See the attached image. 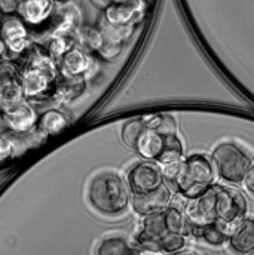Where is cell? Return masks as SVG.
Listing matches in <instances>:
<instances>
[{"instance_id":"obj_18","label":"cell","mask_w":254,"mask_h":255,"mask_svg":"<svg viewBox=\"0 0 254 255\" xmlns=\"http://www.w3.org/2000/svg\"><path fill=\"white\" fill-rule=\"evenodd\" d=\"M229 245L232 251L247 255L254 251V218L241 220L229 235Z\"/></svg>"},{"instance_id":"obj_34","label":"cell","mask_w":254,"mask_h":255,"mask_svg":"<svg viewBox=\"0 0 254 255\" xmlns=\"http://www.w3.org/2000/svg\"><path fill=\"white\" fill-rule=\"evenodd\" d=\"M112 1H125V0H112Z\"/></svg>"},{"instance_id":"obj_24","label":"cell","mask_w":254,"mask_h":255,"mask_svg":"<svg viewBox=\"0 0 254 255\" xmlns=\"http://www.w3.org/2000/svg\"><path fill=\"white\" fill-rule=\"evenodd\" d=\"M164 220H165L167 230L170 233H180V235L189 233V223H188L183 211L168 206L164 211Z\"/></svg>"},{"instance_id":"obj_14","label":"cell","mask_w":254,"mask_h":255,"mask_svg":"<svg viewBox=\"0 0 254 255\" xmlns=\"http://www.w3.org/2000/svg\"><path fill=\"white\" fill-rule=\"evenodd\" d=\"M82 22V13L79 7L70 1L63 3L61 7L55 9L49 24L46 25L43 33L48 36L54 34H76L79 31Z\"/></svg>"},{"instance_id":"obj_1","label":"cell","mask_w":254,"mask_h":255,"mask_svg":"<svg viewBox=\"0 0 254 255\" xmlns=\"http://www.w3.org/2000/svg\"><path fill=\"white\" fill-rule=\"evenodd\" d=\"M19 65V82L24 100L46 101L55 98L60 80L57 61L46 52L42 45L33 43L22 55Z\"/></svg>"},{"instance_id":"obj_26","label":"cell","mask_w":254,"mask_h":255,"mask_svg":"<svg viewBox=\"0 0 254 255\" xmlns=\"http://www.w3.org/2000/svg\"><path fill=\"white\" fill-rule=\"evenodd\" d=\"M147 128L155 129L161 135H176V122L168 115H156V116H147L143 118Z\"/></svg>"},{"instance_id":"obj_32","label":"cell","mask_w":254,"mask_h":255,"mask_svg":"<svg viewBox=\"0 0 254 255\" xmlns=\"http://www.w3.org/2000/svg\"><path fill=\"white\" fill-rule=\"evenodd\" d=\"M137 255H164L161 251L156 250H150V248H143L140 253H137Z\"/></svg>"},{"instance_id":"obj_22","label":"cell","mask_w":254,"mask_h":255,"mask_svg":"<svg viewBox=\"0 0 254 255\" xmlns=\"http://www.w3.org/2000/svg\"><path fill=\"white\" fill-rule=\"evenodd\" d=\"M74 45H77L76 34H54V36H48L45 45L42 46L55 61H58Z\"/></svg>"},{"instance_id":"obj_6","label":"cell","mask_w":254,"mask_h":255,"mask_svg":"<svg viewBox=\"0 0 254 255\" xmlns=\"http://www.w3.org/2000/svg\"><path fill=\"white\" fill-rule=\"evenodd\" d=\"M0 39H1L6 51H9L13 55H18V57H21L33 45L31 36H30V28L16 15L1 16Z\"/></svg>"},{"instance_id":"obj_3","label":"cell","mask_w":254,"mask_h":255,"mask_svg":"<svg viewBox=\"0 0 254 255\" xmlns=\"http://www.w3.org/2000/svg\"><path fill=\"white\" fill-rule=\"evenodd\" d=\"M214 171L210 160L202 154H192L183 160L173 183L177 191L188 199H195L211 189Z\"/></svg>"},{"instance_id":"obj_17","label":"cell","mask_w":254,"mask_h":255,"mask_svg":"<svg viewBox=\"0 0 254 255\" xmlns=\"http://www.w3.org/2000/svg\"><path fill=\"white\" fill-rule=\"evenodd\" d=\"M70 122L71 121L68 119V116L61 110L49 109L37 116L34 130H36V135L39 139H45V138H49V136L57 135L58 132L64 130L70 125Z\"/></svg>"},{"instance_id":"obj_4","label":"cell","mask_w":254,"mask_h":255,"mask_svg":"<svg viewBox=\"0 0 254 255\" xmlns=\"http://www.w3.org/2000/svg\"><path fill=\"white\" fill-rule=\"evenodd\" d=\"M213 165L222 180L226 183L238 184L244 181V177L253 163L249 154L238 145L225 142L213 151Z\"/></svg>"},{"instance_id":"obj_21","label":"cell","mask_w":254,"mask_h":255,"mask_svg":"<svg viewBox=\"0 0 254 255\" xmlns=\"http://www.w3.org/2000/svg\"><path fill=\"white\" fill-rule=\"evenodd\" d=\"M85 88H86V77H68L60 74L55 98L63 101H73L83 94Z\"/></svg>"},{"instance_id":"obj_29","label":"cell","mask_w":254,"mask_h":255,"mask_svg":"<svg viewBox=\"0 0 254 255\" xmlns=\"http://www.w3.org/2000/svg\"><path fill=\"white\" fill-rule=\"evenodd\" d=\"M22 0H0V15L1 16H9V15H16V10Z\"/></svg>"},{"instance_id":"obj_5","label":"cell","mask_w":254,"mask_h":255,"mask_svg":"<svg viewBox=\"0 0 254 255\" xmlns=\"http://www.w3.org/2000/svg\"><path fill=\"white\" fill-rule=\"evenodd\" d=\"M247 214V200L235 189L217 187L216 193V217L226 227H235Z\"/></svg>"},{"instance_id":"obj_36","label":"cell","mask_w":254,"mask_h":255,"mask_svg":"<svg viewBox=\"0 0 254 255\" xmlns=\"http://www.w3.org/2000/svg\"><path fill=\"white\" fill-rule=\"evenodd\" d=\"M247 255H254V251H253V253H250V254H247Z\"/></svg>"},{"instance_id":"obj_19","label":"cell","mask_w":254,"mask_h":255,"mask_svg":"<svg viewBox=\"0 0 254 255\" xmlns=\"http://www.w3.org/2000/svg\"><path fill=\"white\" fill-rule=\"evenodd\" d=\"M232 230H229V227H226L225 224L216 221L213 224H207L202 227H193L189 226V233H192L196 238L204 239L207 244L213 245V247H220L225 242L229 241V235Z\"/></svg>"},{"instance_id":"obj_13","label":"cell","mask_w":254,"mask_h":255,"mask_svg":"<svg viewBox=\"0 0 254 255\" xmlns=\"http://www.w3.org/2000/svg\"><path fill=\"white\" fill-rule=\"evenodd\" d=\"M170 200H171V191L165 186V183L156 190L144 194H131L132 209L141 217H149L153 214L164 212L170 206Z\"/></svg>"},{"instance_id":"obj_23","label":"cell","mask_w":254,"mask_h":255,"mask_svg":"<svg viewBox=\"0 0 254 255\" xmlns=\"http://www.w3.org/2000/svg\"><path fill=\"white\" fill-rule=\"evenodd\" d=\"M97 27L101 30V33L109 40H112L115 43H122V45L132 36L134 28H135L134 25H113V24H109L104 18L100 19Z\"/></svg>"},{"instance_id":"obj_15","label":"cell","mask_w":254,"mask_h":255,"mask_svg":"<svg viewBox=\"0 0 254 255\" xmlns=\"http://www.w3.org/2000/svg\"><path fill=\"white\" fill-rule=\"evenodd\" d=\"M0 115L6 127L16 133L30 132L31 129H34L36 121H37V115L34 109L25 100L0 110Z\"/></svg>"},{"instance_id":"obj_20","label":"cell","mask_w":254,"mask_h":255,"mask_svg":"<svg viewBox=\"0 0 254 255\" xmlns=\"http://www.w3.org/2000/svg\"><path fill=\"white\" fill-rule=\"evenodd\" d=\"M95 255H137V251L122 235H109L97 245Z\"/></svg>"},{"instance_id":"obj_10","label":"cell","mask_w":254,"mask_h":255,"mask_svg":"<svg viewBox=\"0 0 254 255\" xmlns=\"http://www.w3.org/2000/svg\"><path fill=\"white\" fill-rule=\"evenodd\" d=\"M55 4L54 0H22L16 16H19L30 30L45 31L55 12Z\"/></svg>"},{"instance_id":"obj_2","label":"cell","mask_w":254,"mask_h":255,"mask_svg":"<svg viewBox=\"0 0 254 255\" xmlns=\"http://www.w3.org/2000/svg\"><path fill=\"white\" fill-rule=\"evenodd\" d=\"M86 197L89 205L100 214L115 217L124 214L131 202V191L121 174L104 169L92 175Z\"/></svg>"},{"instance_id":"obj_35","label":"cell","mask_w":254,"mask_h":255,"mask_svg":"<svg viewBox=\"0 0 254 255\" xmlns=\"http://www.w3.org/2000/svg\"><path fill=\"white\" fill-rule=\"evenodd\" d=\"M176 255H195V254H176Z\"/></svg>"},{"instance_id":"obj_28","label":"cell","mask_w":254,"mask_h":255,"mask_svg":"<svg viewBox=\"0 0 254 255\" xmlns=\"http://www.w3.org/2000/svg\"><path fill=\"white\" fill-rule=\"evenodd\" d=\"M16 144L7 135H0V165L9 162L16 154Z\"/></svg>"},{"instance_id":"obj_27","label":"cell","mask_w":254,"mask_h":255,"mask_svg":"<svg viewBox=\"0 0 254 255\" xmlns=\"http://www.w3.org/2000/svg\"><path fill=\"white\" fill-rule=\"evenodd\" d=\"M144 128H146V124H144L143 118L131 119V121L125 122L122 125V129H121V138H122L124 144L128 145L129 148H132L135 141H137V138L140 136V133L143 132Z\"/></svg>"},{"instance_id":"obj_33","label":"cell","mask_w":254,"mask_h":255,"mask_svg":"<svg viewBox=\"0 0 254 255\" xmlns=\"http://www.w3.org/2000/svg\"><path fill=\"white\" fill-rule=\"evenodd\" d=\"M4 52H6V48H4V45H3V42H1V39H0V61L3 60Z\"/></svg>"},{"instance_id":"obj_12","label":"cell","mask_w":254,"mask_h":255,"mask_svg":"<svg viewBox=\"0 0 254 255\" xmlns=\"http://www.w3.org/2000/svg\"><path fill=\"white\" fill-rule=\"evenodd\" d=\"M57 64L60 68V74L68 77H88L95 68L94 58L79 43L74 45L68 52H65Z\"/></svg>"},{"instance_id":"obj_7","label":"cell","mask_w":254,"mask_h":255,"mask_svg":"<svg viewBox=\"0 0 254 255\" xmlns=\"http://www.w3.org/2000/svg\"><path fill=\"white\" fill-rule=\"evenodd\" d=\"M131 194H144L156 190L164 184V175L155 162H140L134 165L127 175Z\"/></svg>"},{"instance_id":"obj_11","label":"cell","mask_w":254,"mask_h":255,"mask_svg":"<svg viewBox=\"0 0 254 255\" xmlns=\"http://www.w3.org/2000/svg\"><path fill=\"white\" fill-rule=\"evenodd\" d=\"M146 12L144 0H125L113 1L104 12L103 18L113 25H137Z\"/></svg>"},{"instance_id":"obj_9","label":"cell","mask_w":254,"mask_h":255,"mask_svg":"<svg viewBox=\"0 0 254 255\" xmlns=\"http://www.w3.org/2000/svg\"><path fill=\"white\" fill-rule=\"evenodd\" d=\"M216 193L217 187H211L204 194L189 199L185 208V217L193 227H202L217 221L216 217Z\"/></svg>"},{"instance_id":"obj_16","label":"cell","mask_w":254,"mask_h":255,"mask_svg":"<svg viewBox=\"0 0 254 255\" xmlns=\"http://www.w3.org/2000/svg\"><path fill=\"white\" fill-rule=\"evenodd\" d=\"M168 136V135H167ZM165 135H161L152 128H144L140 136L137 138L132 150L137 151L143 159L149 162H156L165 147Z\"/></svg>"},{"instance_id":"obj_31","label":"cell","mask_w":254,"mask_h":255,"mask_svg":"<svg viewBox=\"0 0 254 255\" xmlns=\"http://www.w3.org/2000/svg\"><path fill=\"white\" fill-rule=\"evenodd\" d=\"M95 9H98V10H101V12H104L113 1L112 0H88Z\"/></svg>"},{"instance_id":"obj_25","label":"cell","mask_w":254,"mask_h":255,"mask_svg":"<svg viewBox=\"0 0 254 255\" xmlns=\"http://www.w3.org/2000/svg\"><path fill=\"white\" fill-rule=\"evenodd\" d=\"M185 245H186V235L168 232L158 241L156 250L161 251L162 254H176V253L182 251L185 248Z\"/></svg>"},{"instance_id":"obj_8","label":"cell","mask_w":254,"mask_h":255,"mask_svg":"<svg viewBox=\"0 0 254 255\" xmlns=\"http://www.w3.org/2000/svg\"><path fill=\"white\" fill-rule=\"evenodd\" d=\"M24 101L19 82V65L9 60L0 61V110Z\"/></svg>"},{"instance_id":"obj_30","label":"cell","mask_w":254,"mask_h":255,"mask_svg":"<svg viewBox=\"0 0 254 255\" xmlns=\"http://www.w3.org/2000/svg\"><path fill=\"white\" fill-rule=\"evenodd\" d=\"M244 184H246L247 190L254 194V165L249 168V171L244 177Z\"/></svg>"}]
</instances>
